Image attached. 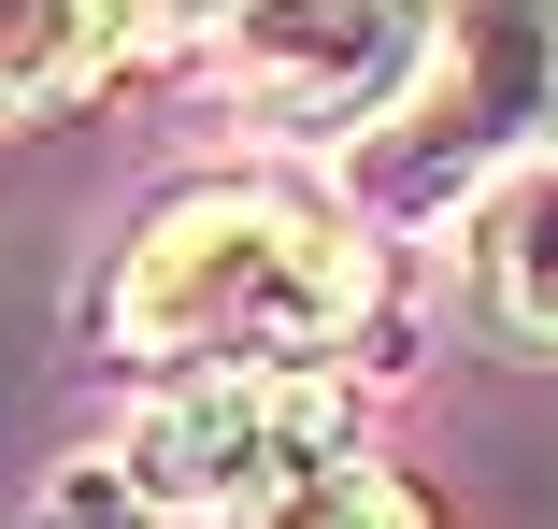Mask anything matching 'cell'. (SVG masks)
I'll return each mask as SVG.
<instances>
[{"instance_id": "cell-3", "label": "cell", "mask_w": 558, "mask_h": 529, "mask_svg": "<svg viewBox=\"0 0 558 529\" xmlns=\"http://www.w3.org/2000/svg\"><path fill=\"white\" fill-rule=\"evenodd\" d=\"M558 115V0H459L444 15V72L359 144V186L387 216H444L459 186L515 172V144Z\"/></svg>"}, {"instance_id": "cell-1", "label": "cell", "mask_w": 558, "mask_h": 529, "mask_svg": "<svg viewBox=\"0 0 558 529\" xmlns=\"http://www.w3.org/2000/svg\"><path fill=\"white\" fill-rule=\"evenodd\" d=\"M373 315V244L301 186H186L116 258V344L158 372H301Z\"/></svg>"}, {"instance_id": "cell-6", "label": "cell", "mask_w": 558, "mask_h": 529, "mask_svg": "<svg viewBox=\"0 0 558 529\" xmlns=\"http://www.w3.org/2000/svg\"><path fill=\"white\" fill-rule=\"evenodd\" d=\"M487 286L530 344H558V158L530 186H501V230H487Z\"/></svg>"}, {"instance_id": "cell-4", "label": "cell", "mask_w": 558, "mask_h": 529, "mask_svg": "<svg viewBox=\"0 0 558 529\" xmlns=\"http://www.w3.org/2000/svg\"><path fill=\"white\" fill-rule=\"evenodd\" d=\"M215 58L287 130H387L429 72V0H230Z\"/></svg>"}, {"instance_id": "cell-7", "label": "cell", "mask_w": 558, "mask_h": 529, "mask_svg": "<svg viewBox=\"0 0 558 529\" xmlns=\"http://www.w3.org/2000/svg\"><path fill=\"white\" fill-rule=\"evenodd\" d=\"M58 529H186V515H144V501H116V487H86Z\"/></svg>"}, {"instance_id": "cell-5", "label": "cell", "mask_w": 558, "mask_h": 529, "mask_svg": "<svg viewBox=\"0 0 558 529\" xmlns=\"http://www.w3.org/2000/svg\"><path fill=\"white\" fill-rule=\"evenodd\" d=\"M86 58H116V0H0V115H44Z\"/></svg>"}, {"instance_id": "cell-2", "label": "cell", "mask_w": 558, "mask_h": 529, "mask_svg": "<svg viewBox=\"0 0 558 529\" xmlns=\"http://www.w3.org/2000/svg\"><path fill=\"white\" fill-rule=\"evenodd\" d=\"M344 472H373V444L329 372H201L130 444V501L186 529H301Z\"/></svg>"}]
</instances>
